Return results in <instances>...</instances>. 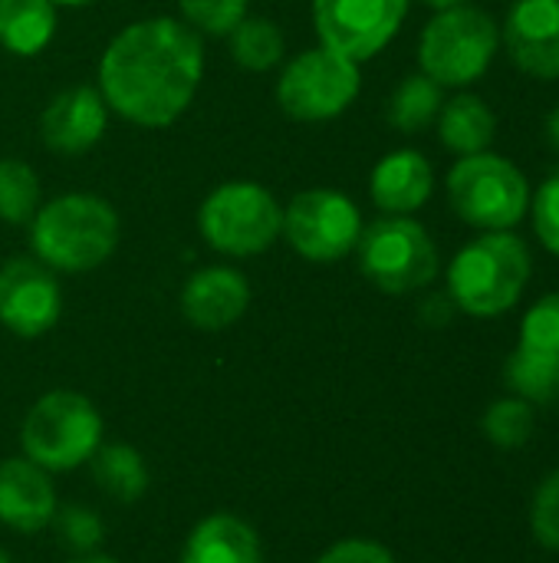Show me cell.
Returning <instances> with one entry per match:
<instances>
[{
  "instance_id": "9c48e42d",
  "label": "cell",
  "mask_w": 559,
  "mask_h": 563,
  "mask_svg": "<svg viewBox=\"0 0 559 563\" xmlns=\"http://www.w3.org/2000/svg\"><path fill=\"white\" fill-rule=\"evenodd\" d=\"M362 76L359 63L339 56L329 46H313L300 53L277 82V102L290 119L326 122L353 106L359 96Z\"/></svg>"
},
{
  "instance_id": "30bf717a",
  "label": "cell",
  "mask_w": 559,
  "mask_h": 563,
  "mask_svg": "<svg viewBox=\"0 0 559 563\" xmlns=\"http://www.w3.org/2000/svg\"><path fill=\"white\" fill-rule=\"evenodd\" d=\"M280 234L300 257L313 264H336L356 251L362 234V218L359 208L343 191L310 188L300 191L283 208Z\"/></svg>"
},
{
  "instance_id": "e0dca14e",
  "label": "cell",
  "mask_w": 559,
  "mask_h": 563,
  "mask_svg": "<svg viewBox=\"0 0 559 563\" xmlns=\"http://www.w3.org/2000/svg\"><path fill=\"white\" fill-rule=\"evenodd\" d=\"M435 188L432 162L415 148H395L389 152L369 178V195L379 211L385 214H412L418 211Z\"/></svg>"
},
{
  "instance_id": "ffe728a7",
  "label": "cell",
  "mask_w": 559,
  "mask_h": 563,
  "mask_svg": "<svg viewBox=\"0 0 559 563\" xmlns=\"http://www.w3.org/2000/svg\"><path fill=\"white\" fill-rule=\"evenodd\" d=\"M56 33L53 0H0V46L16 56H36Z\"/></svg>"
},
{
  "instance_id": "7c38bea8",
  "label": "cell",
  "mask_w": 559,
  "mask_h": 563,
  "mask_svg": "<svg viewBox=\"0 0 559 563\" xmlns=\"http://www.w3.org/2000/svg\"><path fill=\"white\" fill-rule=\"evenodd\" d=\"M63 290L56 274L36 257H13L0 267V323L23 340H36L56 327Z\"/></svg>"
},
{
  "instance_id": "4316f807",
  "label": "cell",
  "mask_w": 559,
  "mask_h": 563,
  "mask_svg": "<svg viewBox=\"0 0 559 563\" xmlns=\"http://www.w3.org/2000/svg\"><path fill=\"white\" fill-rule=\"evenodd\" d=\"M521 346L559 366V294L537 300L521 323Z\"/></svg>"
},
{
  "instance_id": "603a6c76",
  "label": "cell",
  "mask_w": 559,
  "mask_h": 563,
  "mask_svg": "<svg viewBox=\"0 0 559 563\" xmlns=\"http://www.w3.org/2000/svg\"><path fill=\"white\" fill-rule=\"evenodd\" d=\"M504 383L517 399H524L530 406H550L559 399V366L524 346H517L507 356Z\"/></svg>"
},
{
  "instance_id": "cb8c5ba5",
  "label": "cell",
  "mask_w": 559,
  "mask_h": 563,
  "mask_svg": "<svg viewBox=\"0 0 559 563\" xmlns=\"http://www.w3.org/2000/svg\"><path fill=\"white\" fill-rule=\"evenodd\" d=\"M231 56L237 66L250 73H267L283 59V33L273 20L264 16H244L231 33Z\"/></svg>"
},
{
  "instance_id": "d590c367",
  "label": "cell",
  "mask_w": 559,
  "mask_h": 563,
  "mask_svg": "<svg viewBox=\"0 0 559 563\" xmlns=\"http://www.w3.org/2000/svg\"><path fill=\"white\" fill-rule=\"evenodd\" d=\"M425 7H432V10H448V7H458V3H465V0H422Z\"/></svg>"
},
{
  "instance_id": "5bb4252c",
  "label": "cell",
  "mask_w": 559,
  "mask_h": 563,
  "mask_svg": "<svg viewBox=\"0 0 559 563\" xmlns=\"http://www.w3.org/2000/svg\"><path fill=\"white\" fill-rule=\"evenodd\" d=\"M250 307V284L234 267H201L181 287V313L191 327L217 333L234 327Z\"/></svg>"
},
{
  "instance_id": "484cf974",
  "label": "cell",
  "mask_w": 559,
  "mask_h": 563,
  "mask_svg": "<svg viewBox=\"0 0 559 563\" xmlns=\"http://www.w3.org/2000/svg\"><path fill=\"white\" fill-rule=\"evenodd\" d=\"M534 426H537L534 406L517 399V396L497 399L494 406H488V412L481 419V429H484L488 442L497 445V449H521V445H527L530 435H534Z\"/></svg>"
},
{
  "instance_id": "f1b7e54d",
  "label": "cell",
  "mask_w": 559,
  "mask_h": 563,
  "mask_svg": "<svg viewBox=\"0 0 559 563\" xmlns=\"http://www.w3.org/2000/svg\"><path fill=\"white\" fill-rule=\"evenodd\" d=\"M53 525H56L59 538L66 541V548L76 551V554H92L102 544V538H105L102 518L92 508H82V505L56 508Z\"/></svg>"
},
{
  "instance_id": "4fadbf2b",
  "label": "cell",
  "mask_w": 559,
  "mask_h": 563,
  "mask_svg": "<svg viewBox=\"0 0 559 563\" xmlns=\"http://www.w3.org/2000/svg\"><path fill=\"white\" fill-rule=\"evenodd\" d=\"M511 63L534 79H559V0H517L504 20Z\"/></svg>"
},
{
  "instance_id": "ba28073f",
  "label": "cell",
  "mask_w": 559,
  "mask_h": 563,
  "mask_svg": "<svg viewBox=\"0 0 559 563\" xmlns=\"http://www.w3.org/2000/svg\"><path fill=\"white\" fill-rule=\"evenodd\" d=\"M198 228L208 247L227 257H254L280 238L283 208L257 181H224L204 198Z\"/></svg>"
},
{
  "instance_id": "d4e9b609",
  "label": "cell",
  "mask_w": 559,
  "mask_h": 563,
  "mask_svg": "<svg viewBox=\"0 0 559 563\" xmlns=\"http://www.w3.org/2000/svg\"><path fill=\"white\" fill-rule=\"evenodd\" d=\"M40 211V178L20 158H0V221L30 224Z\"/></svg>"
},
{
  "instance_id": "e575fe53",
  "label": "cell",
  "mask_w": 559,
  "mask_h": 563,
  "mask_svg": "<svg viewBox=\"0 0 559 563\" xmlns=\"http://www.w3.org/2000/svg\"><path fill=\"white\" fill-rule=\"evenodd\" d=\"M69 563H119L115 558H105V554H79L76 561Z\"/></svg>"
},
{
  "instance_id": "74e56055",
  "label": "cell",
  "mask_w": 559,
  "mask_h": 563,
  "mask_svg": "<svg viewBox=\"0 0 559 563\" xmlns=\"http://www.w3.org/2000/svg\"><path fill=\"white\" fill-rule=\"evenodd\" d=\"M0 563H13V558H10V551H3V548H0Z\"/></svg>"
},
{
  "instance_id": "8992f818",
  "label": "cell",
  "mask_w": 559,
  "mask_h": 563,
  "mask_svg": "<svg viewBox=\"0 0 559 563\" xmlns=\"http://www.w3.org/2000/svg\"><path fill=\"white\" fill-rule=\"evenodd\" d=\"M445 185L451 211L478 231H511L530 211L527 175L494 152L458 158Z\"/></svg>"
},
{
  "instance_id": "7402d4cb",
  "label": "cell",
  "mask_w": 559,
  "mask_h": 563,
  "mask_svg": "<svg viewBox=\"0 0 559 563\" xmlns=\"http://www.w3.org/2000/svg\"><path fill=\"white\" fill-rule=\"evenodd\" d=\"M441 106H445V89L435 79H428L425 73H412L395 86L385 115H389L392 129L415 135L438 119Z\"/></svg>"
},
{
  "instance_id": "5b68a950",
  "label": "cell",
  "mask_w": 559,
  "mask_h": 563,
  "mask_svg": "<svg viewBox=\"0 0 559 563\" xmlns=\"http://www.w3.org/2000/svg\"><path fill=\"white\" fill-rule=\"evenodd\" d=\"M501 30L481 7H448L438 10L418 43V63L428 79L441 89H461L478 82L494 63Z\"/></svg>"
},
{
  "instance_id": "6da1fadb",
  "label": "cell",
  "mask_w": 559,
  "mask_h": 563,
  "mask_svg": "<svg viewBox=\"0 0 559 563\" xmlns=\"http://www.w3.org/2000/svg\"><path fill=\"white\" fill-rule=\"evenodd\" d=\"M204 73L198 30L171 16H148L125 26L99 59V92L122 119L161 129L194 99Z\"/></svg>"
},
{
  "instance_id": "d6a6232c",
  "label": "cell",
  "mask_w": 559,
  "mask_h": 563,
  "mask_svg": "<svg viewBox=\"0 0 559 563\" xmlns=\"http://www.w3.org/2000/svg\"><path fill=\"white\" fill-rule=\"evenodd\" d=\"M451 313H455L451 297H432V300L422 307V317H425V323H432V327H445V323L451 320Z\"/></svg>"
},
{
  "instance_id": "d6986e66",
  "label": "cell",
  "mask_w": 559,
  "mask_h": 563,
  "mask_svg": "<svg viewBox=\"0 0 559 563\" xmlns=\"http://www.w3.org/2000/svg\"><path fill=\"white\" fill-rule=\"evenodd\" d=\"M497 135V115L494 109L474 96V92H461L451 102L441 106L438 112V139L448 152L455 155H478L488 152L491 142Z\"/></svg>"
},
{
  "instance_id": "4dcf8cb0",
  "label": "cell",
  "mask_w": 559,
  "mask_h": 563,
  "mask_svg": "<svg viewBox=\"0 0 559 563\" xmlns=\"http://www.w3.org/2000/svg\"><path fill=\"white\" fill-rule=\"evenodd\" d=\"M530 218L537 241L559 257V172L550 175L530 198Z\"/></svg>"
},
{
  "instance_id": "ac0fdd59",
  "label": "cell",
  "mask_w": 559,
  "mask_h": 563,
  "mask_svg": "<svg viewBox=\"0 0 559 563\" xmlns=\"http://www.w3.org/2000/svg\"><path fill=\"white\" fill-rule=\"evenodd\" d=\"M181 563H264V544L247 521L217 511L194 525L185 541Z\"/></svg>"
},
{
  "instance_id": "277c9868",
  "label": "cell",
  "mask_w": 559,
  "mask_h": 563,
  "mask_svg": "<svg viewBox=\"0 0 559 563\" xmlns=\"http://www.w3.org/2000/svg\"><path fill=\"white\" fill-rule=\"evenodd\" d=\"M102 416L82 393L56 389L40 396L23 426H20V449L23 459L53 472H72L86 465L96 449L102 445Z\"/></svg>"
},
{
  "instance_id": "83f0119b",
  "label": "cell",
  "mask_w": 559,
  "mask_h": 563,
  "mask_svg": "<svg viewBox=\"0 0 559 563\" xmlns=\"http://www.w3.org/2000/svg\"><path fill=\"white\" fill-rule=\"evenodd\" d=\"M178 7L191 30L211 36H227L247 16V0H178Z\"/></svg>"
},
{
  "instance_id": "3957f363",
  "label": "cell",
  "mask_w": 559,
  "mask_h": 563,
  "mask_svg": "<svg viewBox=\"0 0 559 563\" xmlns=\"http://www.w3.org/2000/svg\"><path fill=\"white\" fill-rule=\"evenodd\" d=\"M30 241L36 261L53 274H86L112 257L119 214L96 195H63L33 214Z\"/></svg>"
},
{
  "instance_id": "9a60e30c",
  "label": "cell",
  "mask_w": 559,
  "mask_h": 563,
  "mask_svg": "<svg viewBox=\"0 0 559 563\" xmlns=\"http://www.w3.org/2000/svg\"><path fill=\"white\" fill-rule=\"evenodd\" d=\"M56 488L46 468L16 455L0 462V525L36 534L56 518Z\"/></svg>"
},
{
  "instance_id": "f546056e",
  "label": "cell",
  "mask_w": 559,
  "mask_h": 563,
  "mask_svg": "<svg viewBox=\"0 0 559 563\" xmlns=\"http://www.w3.org/2000/svg\"><path fill=\"white\" fill-rule=\"evenodd\" d=\"M530 531L537 538L540 548L559 551V468L550 472L537 492H534V505H530Z\"/></svg>"
},
{
  "instance_id": "1f68e13d",
  "label": "cell",
  "mask_w": 559,
  "mask_h": 563,
  "mask_svg": "<svg viewBox=\"0 0 559 563\" xmlns=\"http://www.w3.org/2000/svg\"><path fill=\"white\" fill-rule=\"evenodd\" d=\"M316 563H399L392 558V551L379 541L369 538H346L336 541Z\"/></svg>"
},
{
  "instance_id": "2e32d148",
  "label": "cell",
  "mask_w": 559,
  "mask_h": 563,
  "mask_svg": "<svg viewBox=\"0 0 559 563\" xmlns=\"http://www.w3.org/2000/svg\"><path fill=\"white\" fill-rule=\"evenodd\" d=\"M105 132V99L92 86H72L59 92L40 115V135L49 152L79 155L89 152Z\"/></svg>"
},
{
  "instance_id": "52a82bcc",
  "label": "cell",
  "mask_w": 559,
  "mask_h": 563,
  "mask_svg": "<svg viewBox=\"0 0 559 563\" xmlns=\"http://www.w3.org/2000/svg\"><path fill=\"white\" fill-rule=\"evenodd\" d=\"M356 251L362 277L392 297L428 287L441 267L432 234L409 214H385L362 228Z\"/></svg>"
},
{
  "instance_id": "44dd1931",
  "label": "cell",
  "mask_w": 559,
  "mask_h": 563,
  "mask_svg": "<svg viewBox=\"0 0 559 563\" xmlns=\"http://www.w3.org/2000/svg\"><path fill=\"white\" fill-rule=\"evenodd\" d=\"M89 465H92L96 485L122 505H132L148 492V465L142 452L132 445H122V442L99 445Z\"/></svg>"
},
{
  "instance_id": "7a4b0ae2",
  "label": "cell",
  "mask_w": 559,
  "mask_h": 563,
  "mask_svg": "<svg viewBox=\"0 0 559 563\" xmlns=\"http://www.w3.org/2000/svg\"><path fill=\"white\" fill-rule=\"evenodd\" d=\"M534 257L514 231H484L465 244L448 267V297L478 320L501 317L517 307L530 280Z\"/></svg>"
},
{
  "instance_id": "8d00e7d4",
  "label": "cell",
  "mask_w": 559,
  "mask_h": 563,
  "mask_svg": "<svg viewBox=\"0 0 559 563\" xmlns=\"http://www.w3.org/2000/svg\"><path fill=\"white\" fill-rule=\"evenodd\" d=\"M56 7H86V3H96V0H53Z\"/></svg>"
},
{
  "instance_id": "836d02e7",
  "label": "cell",
  "mask_w": 559,
  "mask_h": 563,
  "mask_svg": "<svg viewBox=\"0 0 559 563\" xmlns=\"http://www.w3.org/2000/svg\"><path fill=\"white\" fill-rule=\"evenodd\" d=\"M544 132H547V142L554 145L559 152V106L547 115V125H544Z\"/></svg>"
},
{
  "instance_id": "8fae6325",
  "label": "cell",
  "mask_w": 559,
  "mask_h": 563,
  "mask_svg": "<svg viewBox=\"0 0 559 563\" xmlns=\"http://www.w3.org/2000/svg\"><path fill=\"white\" fill-rule=\"evenodd\" d=\"M409 0H313V23L323 46L353 63L372 59L392 43Z\"/></svg>"
}]
</instances>
